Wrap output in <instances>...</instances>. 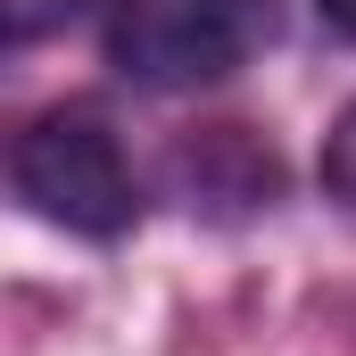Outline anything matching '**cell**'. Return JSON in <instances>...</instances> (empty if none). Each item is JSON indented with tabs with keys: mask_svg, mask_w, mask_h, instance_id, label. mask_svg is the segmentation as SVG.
Instances as JSON below:
<instances>
[{
	"mask_svg": "<svg viewBox=\"0 0 356 356\" xmlns=\"http://www.w3.org/2000/svg\"><path fill=\"white\" fill-rule=\"evenodd\" d=\"M273 42V0H116L108 58L141 91H199Z\"/></svg>",
	"mask_w": 356,
	"mask_h": 356,
	"instance_id": "6da1fadb",
	"label": "cell"
},
{
	"mask_svg": "<svg viewBox=\"0 0 356 356\" xmlns=\"http://www.w3.org/2000/svg\"><path fill=\"white\" fill-rule=\"evenodd\" d=\"M8 175H17V199H25L42 224H58V232L116 241V232L141 224V182H133L116 133H108L91 108H50V116H33V124L17 133Z\"/></svg>",
	"mask_w": 356,
	"mask_h": 356,
	"instance_id": "7a4b0ae2",
	"label": "cell"
},
{
	"mask_svg": "<svg viewBox=\"0 0 356 356\" xmlns=\"http://www.w3.org/2000/svg\"><path fill=\"white\" fill-rule=\"evenodd\" d=\"M323 191L356 207V99L332 116V133H323Z\"/></svg>",
	"mask_w": 356,
	"mask_h": 356,
	"instance_id": "3957f363",
	"label": "cell"
},
{
	"mask_svg": "<svg viewBox=\"0 0 356 356\" xmlns=\"http://www.w3.org/2000/svg\"><path fill=\"white\" fill-rule=\"evenodd\" d=\"M67 17H75V0H8V42H33V33H50Z\"/></svg>",
	"mask_w": 356,
	"mask_h": 356,
	"instance_id": "277c9868",
	"label": "cell"
},
{
	"mask_svg": "<svg viewBox=\"0 0 356 356\" xmlns=\"http://www.w3.org/2000/svg\"><path fill=\"white\" fill-rule=\"evenodd\" d=\"M315 17H323L332 33H348V42H356V0H315Z\"/></svg>",
	"mask_w": 356,
	"mask_h": 356,
	"instance_id": "5b68a950",
	"label": "cell"
}]
</instances>
